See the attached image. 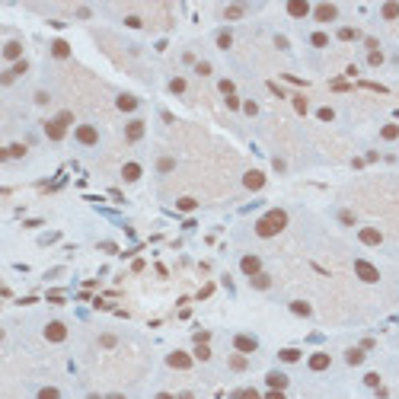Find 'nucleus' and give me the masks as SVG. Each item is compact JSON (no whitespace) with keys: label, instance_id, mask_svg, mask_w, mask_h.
<instances>
[{"label":"nucleus","instance_id":"f257e3e1","mask_svg":"<svg viewBox=\"0 0 399 399\" xmlns=\"http://www.w3.org/2000/svg\"><path fill=\"white\" fill-rule=\"evenodd\" d=\"M285 227H288V211H281V208H272L265 218L255 220V233H259L262 240H272V236L281 233Z\"/></svg>","mask_w":399,"mask_h":399},{"label":"nucleus","instance_id":"f03ea898","mask_svg":"<svg viewBox=\"0 0 399 399\" xmlns=\"http://www.w3.org/2000/svg\"><path fill=\"white\" fill-rule=\"evenodd\" d=\"M73 141L83 147H96L99 144V128L96 125H77L73 128Z\"/></svg>","mask_w":399,"mask_h":399},{"label":"nucleus","instance_id":"7ed1b4c3","mask_svg":"<svg viewBox=\"0 0 399 399\" xmlns=\"http://www.w3.org/2000/svg\"><path fill=\"white\" fill-rule=\"evenodd\" d=\"M42 335H45V342L61 345V342L67 339V326L61 320H48V323H45V329H42Z\"/></svg>","mask_w":399,"mask_h":399},{"label":"nucleus","instance_id":"20e7f679","mask_svg":"<svg viewBox=\"0 0 399 399\" xmlns=\"http://www.w3.org/2000/svg\"><path fill=\"white\" fill-rule=\"evenodd\" d=\"M313 19H316V23H323V26L335 23V19H339V6L329 3V0H326V3H316L313 6Z\"/></svg>","mask_w":399,"mask_h":399},{"label":"nucleus","instance_id":"39448f33","mask_svg":"<svg viewBox=\"0 0 399 399\" xmlns=\"http://www.w3.org/2000/svg\"><path fill=\"white\" fill-rule=\"evenodd\" d=\"M355 275L361 281H367V285H377V281H380V272H377L367 259H355Z\"/></svg>","mask_w":399,"mask_h":399},{"label":"nucleus","instance_id":"423d86ee","mask_svg":"<svg viewBox=\"0 0 399 399\" xmlns=\"http://www.w3.org/2000/svg\"><path fill=\"white\" fill-rule=\"evenodd\" d=\"M233 348L240 351V355H253V351H259V339L249 332H236L233 335Z\"/></svg>","mask_w":399,"mask_h":399},{"label":"nucleus","instance_id":"0eeeda50","mask_svg":"<svg viewBox=\"0 0 399 399\" xmlns=\"http://www.w3.org/2000/svg\"><path fill=\"white\" fill-rule=\"evenodd\" d=\"M166 364H170L173 370H188L195 364V358L188 355V351H170V355H166Z\"/></svg>","mask_w":399,"mask_h":399},{"label":"nucleus","instance_id":"6e6552de","mask_svg":"<svg viewBox=\"0 0 399 399\" xmlns=\"http://www.w3.org/2000/svg\"><path fill=\"white\" fill-rule=\"evenodd\" d=\"M138 106H141V99L134 96V93H118V96H115V109L125 112V115L138 112Z\"/></svg>","mask_w":399,"mask_h":399},{"label":"nucleus","instance_id":"1a4fd4ad","mask_svg":"<svg viewBox=\"0 0 399 399\" xmlns=\"http://www.w3.org/2000/svg\"><path fill=\"white\" fill-rule=\"evenodd\" d=\"M288 16H294V19H303V16H310L313 13V3L310 0H288Z\"/></svg>","mask_w":399,"mask_h":399},{"label":"nucleus","instance_id":"9d476101","mask_svg":"<svg viewBox=\"0 0 399 399\" xmlns=\"http://www.w3.org/2000/svg\"><path fill=\"white\" fill-rule=\"evenodd\" d=\"M64 134H67V125L61 118L45 121V138H48V141H55V144H58V141H64Z\"/></svg>","mask_w":399,"mask_h":399},{"label":"nucleus","instance_id":"9b49d317","mask_svg":"<svg viewBox=\"0 0 399 399\" xmlns=\"http://www.w3.org/2000/svg\"><path fill=\"white\" fill-rule=\"evenodd\" d=\"M240 272L249 275V278H255V275L262 272V259H259V255H253V253L243 255V259H240Z\"/></svg>","mask_w":399,"mask_h":399},{"label":"nucleus","instance_id":"f8f14e48","mask_svg":"<svg viewBox=\"0 0 399 399\" xmlns=\"http://www.w3.org/2000/svg\"><path fill=\"white\" fill-rule=\"evenodd\" d=\"M144 131H147V125H144V121H141V118H131V121L125 125V141L138 144V141L144 138Z\"/></svg>","mask_w":399,"mask_h":399},{"label":"nucleus","instance_id":"ddd939ff","mask_svg":"<svg viewBox=\"0 0 399 399\" xmlns=\"http://www.w3.org/2000/svg\"><path fill=\"white\" fill-rule=\"evenodd\" d=\"M243 185H246L249 192H259V188L265 185V173H262V170H246V176H243Z\"/></svg>","mask_w":399,"mask_h":399},{"label":"nucleus","instance_id":"4468645a","mask_svg":"<svg viewBox=\"0 0 399 399\" xmlns=\"http://www.w3.org/2000/svg\"><path fill=\"white\" fill-rule=\"evenodd\" d=\"M3 61H10V64H19V61H23V42L10 38V42L3 45Z\"/></svg>","mask_w":399,"mask_h":399},{"label":"nucleus","instance_id":"2eb2a0df","mask_svg":"<svg viewBox=\"0 0 399 399\" xmlns=\"http://www.w3.org/2000/svg\"><path fill=\"white\" fill-rule=\"evenodd\" d=\"M288 374H281V370H268L265 374V387L268 390H288Z\"/></svg>","mask_w":399,"mask_h":399},{"label":"nucleus","instance_id":"dca6fc26","mask_svg":"<svg viewBox=\"0 0 399 399\" xmlns=\"http://www.w3.org/2000/svg\"><path fill=\"white\" fill-rule=\"evenodd\" d=\"M358 240H361L364 246H380L383 233H380V230H374V227H364V230H358Z\"/></svg>","mask_w":399,"mask_h":399},{"label":"nucleus","instance_id":"f3484780","mask_svg":"<svg viewBox=\"0 0 399 399\" xmlns=\"http://www.w3.org/2000/svg\"><path fill=\"white\" fill-rule=\"evenodd\" d=\"M329 364H332V358H329L326 351H316V355H310V358H307V367H310V370H316V374H320V370H326Z\"/></svg>","mask_w":399,"mask_h":399},{"label":"nucleus","instance_id":"a211bd4d","mask_svg":"<svg viewBox=\"0 0 399 399\" xmlns=\"http://www.w3.org/2000/svg\"><path fill=\"white\" fill-rule=\"evenodd\" d=\"M141 176H144V170H141V163H134V160L121 166V179H125V182H138Z\"/></svg>","mask_w":399,"mask_h":399},{"label":"nucleus","instance_id":"6ab92c4d","mask_svg":"<svg viewBox=\"0 0 399 399\" xmlns=\"http://www.w3.org/2000/svg\"><path fill=\"white\" fill-rule=\"evenodd\" d=\"M288 310H290L294 316H300V320H307V316H313V307H310L307 300H290V303H288Z\"/></svg>","mask_w":399,"mask_h":399},{"label":"nucleus","instance_id":"aec40b11","mask_svg":"<svg viewBox=\"0 0 399 399\" xmlns=\"http://www.w3.org/2000/svg\"><path fill=\"white\" fill-rule=\"evenodd\" d=\"M51 55H55L58 61H64V58H71V45L64 42V38H55L51 42Z\"/></svg>","mask_w":399,"mask_h":399},{"label":"nucleus","instance_id":"412c9836","mask_svg":"<svg viewBox=\"0 0 399 399\" xmlns=\"http://www.w3.org/2000/svg\"><path fill=\"white\" fill-rule=\"evenodd\" d=\"M345 364H348V367L364 364V348H348V351H345Z\"/></svg>","mask_w":399,"mask_h":399},{"label":"nucleus","instance_id":"4be33fe9","mask_svg":"<svg viewBox=\"0 0 399 399\" xmlns=\"http://www.w3.org/2000/svg\"><path fill=\"white\" fill-rule=\"evenodd\" d=\"M278 361L281 364H297V361H300V351H297V348H281L278 351Z\"/></svg>","mask_w":399,"mask_h":399},{"label":"nucleus","instance_id":"5701e85b","mask_svg":"<svg viewBox=\"0 0 399 399\" xmlns=\"http://www.w3.org/2000/svg\"><path fill=\"white\" fill-rule=\"evenodd\" d=\"M227 364H230V370H236V374H243V370H246V367H249V361H246V355H240V351H236V355H233V358H230V361H227Z\"/></svg>","mask_w":399,"mask_h":399},{"label":"nucleus","instance_id":"b1692460","mask_svg":"<svg viewBox=\"0 0 399 399\" xmlns=\"http://www.w3.org/2000/svg\"><path fill=\"white\" fill-rule=\"evenodd\" d=\"M249 285H253L255 290H268V288H272V278H268L265 272H259L255 278H249Z\"/></svg>","mask_w":399,"mask_h":399},{"label":"nucleus","instance_id":"393cba45","mask_svg":"<svg viewBox=\"0 0 399 399\" xmlns=\"http://www.w3.org/2000/svg\"><path fill=\"white\" fill-rule=\"evenodd\" d=\"M380 16L383 19H396L399 16V3H396V0H387V3L380 6Z\"/></svg>","mask_w":399,"mask_h":399},{"label":"nucleus","instance_id":"a878e982","mask_svg":"<svg viewBox=\"0 0 399 399\" xmlns=\"http://www.w3.org/2000/svg\"><path fill=\"white\" fill-rule=\"evenodd\" d=\"M243 13H246V6H243V3H230V6H224V19H240Z\"/></svg>","mask_w":399,"mask_h":399},{"label":"nucleus","instance_id":"bb28decb","mask_svg":"<svg viewBox=\"0 0 399 399\" xmlns=\"http://www.w3.org/2000/svg\"><path fill=\"white\" fill-rule=\"evenodd\" d=\"M230 45H233V32H230V29H220V32H218V48L227 51Z\"/></svg>","mask_w":399,"mask_h":399},{"label":"nucleus","instance_id":"cd10ccee","mask_svg":"<svg viewBox=\"0 0 399 399\" xmlns=\"http://www.w3.org/2000/svg\"><path fill=\"white\" fill-rule=\"evenodd\" d=\"M26 157V144H10L6 147V160H23Z\"/></svg>","mask_w":399,"mask_h":399},{"label":"nucleus","instance_id":"c85d7f7f","mask_svg":"<svg viewBox=\"0 0 399 399\" xmlns=\"http://www.w3.org/2000/svg\"><path fill=\"white\" fill-rule=\"evenodd\" d=\"M233 399H265V396H262L255 387H243L240 393H233Z\"/></svg>","mask_w":399,"mask_h":399},{"label":"nucleus","instance_id":"c756f323","mask_svg":"<svg viewBox=\"0 0 399 399\" xmlns=\"http://www.w3.org/2000/svg\"><path fill=\"white\" fill-rule=\"evenodd\" d=\"M310 45H313V48H326L329 36H326V32H310Z\"/></svg>","mask_w":399,"mask_h":399},{"label":"nucleus","instance_id":"7c9ffc66","mask_svg":"<svg viewBox=\"0 0 399 399\" xmlns=\"http://www.w3.org/2000/svg\"><path fill=\"white\" fill-rule=\"evenodd\" d=\"M185 86H188L185 77H173V80H170V93H176V96H182V93H185Z\"/></svg>","mask_w":399,"mask_h":399},{"label":"nucleus","instance_id":"2f4dec72","mask_svg":"<svg viewBox=\"0 0 399 399\" xmlns=\"http://www.w3.org/2000/svg\"><path fill=\"white\" fill-rule=\"evenodd\" d=\"M339 38L342 42H355V38H361V32L351 29V26H345V29H339Z\"/></svg>","mask_w":399,"mask_h":399},{"label":"nucleus","instance_id":"473e14b6","mask_svg":"<svg viewBox=\"0 0 399 399\" xmlns=\"http://www.w3.org/2000/svg\"><path fill=\"white\" fill-rule=\"evenodd\" d=\"M380 138H383V141H396V138H399V128H396V125H383V128H380Z\"/></svg>","mask_w":399,"mask_h":399},{"label":"nucleus","instance_id":"72a5a7b5","mask_svg":"<svg viewBox=\"0 0 399 399\" xmlns=\"http://www.w3.org/2000/svg\"><path fill=\"white\" fill-rule=\"evenodd\" d=\"M38 399H61V390L58 387H42L38 390Z\"/></svg>","mask_w":399,"mask_h":399},{"label":"nucleus","instance_id":"f704fd0d","mask_svg":"<svg viewBox=\"0 0 399 399\" xmlns=\"http://www.w3.org/2000/svg\"><path fill=\"white\" fill-rule=\"evenodd\" d=\"M218 90L224 93V96H236V83H233V80H220V83H218Z\"/></svg>","mask_w":399,"mask_h":399},{"label":"nucleus","instance_id":"c9c22d12","mask_svg":"<svg viewBox=\"0 0 399 399\" xmlns=\"http://www.w3.org/2000/svg\"><path fill=\"white\" fill-rule=\"evenodd\" d=\"M176 208H179V211H195L198 201H195V198H179V201H176Z\"/></svg>","mask_w":399,"mask_h":399},{"label":"nucleus","instance_id":"e433bc0d","mask_svg":"<svg viewBox=\"0 0 399 399\" xmlns=\"http://www.w3.org/2000/svg\"><path fill=\"white\" fill-rule=\"evenodd\" d=\"M173 166H176V160H173V157H160V160H157V170H160V173H170Z\"/></svg>","mask_w":399,"mask_h":399},{"label":"nucleus","instance_id":"4c0bfd02","mask_svg":"<svg viewBox=\"0 0 399 399\" xmlns=\"http://www.w3.org/2000/svg\"><path fill=\"white\" fill-rule=\"evenodd\" d=\"M364 387L377 390V387H380V374H374V370H370V374H364Z\"/></svg>","mask_w":399,"mask_h":399},{"label":"nucleus","instance_id":"58836bf2","mask_svg":"<svg viewBox=\"0 0 399 399\" xmlns=\"http://www.w3.org/2000/svg\"><path fill=\"white\" fill-rule=\"evenodd\" d=\"M367 64H370V67H380V64H383V51H380V48L370 51V55H367Z\"/></svg>","mask_w":399,"mask_h":399},{"label":"nucleus","instance_id":"ea45409f","mask_svg":"<svg viewBox=\"0 0 399 399\" xmlns=\"http://www.w3.org/2000/svg\"><path fill=\"white\" fill-rule=\"evenodd\" d=\"M316 118H320V121H332V118H335V112L329 109V106H323V109H316Z\"/></svg>","mask_w":399,"mask_h":399},{"label":"nucleus","instance_id":"a19ab883","mask_svg":"<svg viewBox=\"0 0 399 399\" xmlns=\"http://www.w3.org/2000/svg\"><path fill=\"white\" fill-rule=\"evenodd\" d=\"M208 358H211V348H208V345H198V348H195V361H208Z\"/></svg>","mask_w":399,"mask_h":399},{"label":"nucleus","instance_id":"79ce46f5","mask_svg":"<svg viewBox=\"0 0 399 399\" xmlns=\"http://www.w3.org/2000/svg\"><path fill=\"white\" fill-rule=\"evenodd\" d=\"M26 71H29V61H26V58L19 61V64H13V67H10V73H13V77H19V73H26Z\"/></svg>","mask_w":399,"mask_h":399},{"label":"nucleus","instance_id":"37998d69","mask_svg":"<svg viewBox=\"0 0 399 399\" xmlns=\"http://www.w3.org/2000/svg\"><path fill=\"white\" fill-rule=\"evenodd\" d=\"M243 115H249V118H253V115H259V106H255L253 99H246V103H243Z\"/></svg>","mask_w":399,"mask_h":399},{"label":"nucleus","instance_id":"c03bdc74","mask_svg":"<svg viewBox=\"0 0 399 399\" xmlns=\"http://www.w3.org/2000/svg\"><path fill=\"white\" fill-rule=\"evenodd\" d=\"M195 73H198V77H208V73H211V64H208V61H198V64H195Z\"/></svg>","mask_w":399,"mask_h":399},{"label":"nucleus","instance_id":"a18cd8bd","mask_svg":"<svg viewBox=\"0 0 399 399\" xmlns=\"http://www.w3.org/2000/svg\"><path fill=\"white\" fill-rule=\"evenodd\" d=\"M48 103H51L48 90H38V93H36V106H48Z\"/></svg>","mask_w":399,"mask_h":399},{"label":"nucleus","instance_id":"49530a36","mask_svg":"<svg viewBox=\"0 0 399 399\" xmlns=\"http://www.w3.org/2000/svg\"><path fill=\"white\" fill-rule=\"evenodd\" d=\"M224 103H227V109H230V112H240V109H243V103H240L236 96H227Z\"/></svg>","mask_w":399,"mask_h":399},{"label":"nucleus","instance_id":"de8ad7c7","mask_svg":"<svg viewBox=\"0 0 399 399\" xmlns=\"http://www.w3.org/2000/svg\"><path fill=\"white\" fill-rule=\"evenodd\" d=\"M125 26L128 29H141V16H125Z\"/></svg>","mask_w":399,"mask_h":399},{"label":"nucleus","instance_id":"09e8293b","mask_svg":"<svg viewBox=\"0 0 399 399\" xmlns=\"http://www.w3.org/2000/svg\"><path fill=\"white\" fill-rule=\"evenodd\" d=\"M99 345L103 348H115V335H99Z\"/></svg>","mask_w":399,"mask_h":399},{"label":"nucleus","instance_id":"8fccbe9b","mask_svg":"<svg viewBox=\"0 0 399 399\" xmlns=\"http://www.w3.org/2000/svg\"><path fill=\"white\" fill-rule=\"evenodd\" d=\"M13 80H16V77H13L10 71H3V73H0V83H3V86H13Z\"/></svg>","mask_w":399,"mask_h":399},{"label":"nucleus","instance_id":"3c124183","mask_svg":"<svg viewBox=\"0 0 399 399\" xmlns=\"http://www.w3.org/2000/svg\"><path fill=\"white\" fill-rule=\"evenodd\" d=\"M265 399H288V396H285V390H268Z\"/></svg>","mask_w":399,"mask_h":399},{"label":"nucleus","instance_id":"603ef678","mask_svg":"<svg viewBox=\"0 0 399 399\" xmlns=\"http://www.w3.org/2000/svg\"><path fill=\"white\" fill-rule=\"evenodd\" d=\"M208 339H211V332H195V342L198 345H208Z\"/></svg>","mask_w":399,"mask_h":399},{"label":"nucleus","instance_id":"864d4df0","mask_svg":"<svg viewBox=\"0 0 399 399\" xmlns=\"http://www.w3.org/2000/svg\"><path fill=\"white\" fill-rule=\"evenodd\" d=\"M275 45H278V48H281V51H285V48H290V45H288V38H285V36H278V38H275Z\"/></svg>","mask_w":399,"mask_h":399},{"label":"nucleus","instance_id":"5fc2aeb1","mask_svg":"<svg viewBox=\"0 0 399 399\" xmlns=\"http://www.w3.org/2000/svg\"><path fill=\"white\" fill-rule=\"evenodd\" d=\"M58 118H61V121H64V125H73V115H71V112H61V115H58Z\"/></svg>","mask_w":399,"mask_h":399},{"label":"nucleus","instance_id":"6e6d98bb","mask_svg":"<svg viewBox=\"0 0 399 399\" xmlns=\"http://www.w3.org/2000/svg\"><path fill=\"white\" fill-rule=\"evenodd\" d=\"M106 399H128V396H125V393H109Z\"/></svg>","mask_w":399,"mask_h":399},{"label":"nucleus","instance_id":"4d7b16f0","mask_svg":"<svg viewBox=\"0 0 399 399\" xmlns=\"http://www.w3.org/2000/svg\"><path fill=\"white\" fill-rule=\"evenodd\" d=\"M153 399H176V396H170V393H157Z\"/></svg>","mask_w":399,"mask_h":399},{"label":"nucleus","instance_id":"13d9d810","mask_svg":"<svg viewBox=\"0 0 399 399\" xmlns=\"http://www.w3.org/2000/svg\"><path fill=\"white\" fill-rule=\"evenodd\" d=\"M176 399H195V396H192V393H179Z\"/></svg>","mask_w":399,"mask_h":399},{"label":"nucleus","instance_id":"bf43d9fd","mask_svg":"<svg viewBox=\"0 0 399 399\" xmlns=\"http://www.w3.org/2000/svg\"><path fill=\"white\" fill-rule=\"evenodd\" d=\"M86 399H106V396H99V393H90V396H86Z\"/></svg>","mask_w":399,"mask_h":399}]
</instances>
